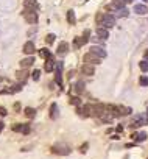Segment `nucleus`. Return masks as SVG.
<instances>
[{"label":"nucleus","mask_w":148,"mask_h":159,"mask_svg":"<svg viewBox=\"0 0 148 159\" xmlns=\"http://www.w3.org/2000/svg\"><path fill=\"white\" fill-rule=\"evenodd\" d=\"M56 51H58V55H61V56H62V55H65V53L69 51V44H67L65 41H62V42L59 44V47H58V50H56Z\"/></svg>","instance_id":"4468645a"},{"label":"nucleus","mask_w":148,"mask_h":159,"mask_svg":"<svg viewBox=\"0 0 148 159\" xmlns=\"http://www.w3.org/2000/svg\"><path fill=\"white\" fill-rule=\"evenodd\" d=\"M16 76H17V80L23 84L25 81H26V78H28V72H25V70H19L17 73H16Z\"/></svg>","instance_id":"a211bd4d"},{"label":"nucleus","mask_w":148,"mask_h":159,"mask_svg":"<svg viewBox=\"0 0 148 159\" xmlns=\"http://www.w3.org/2000/svg\"><path fill=\"white\" fill-rule=\"evenodd\" d=\"M81 39H83V42L86 44L89 39H90V30H84L83 31V34H81Z\"/></svg>","instance_id":"c85d7f7f"},{"label":"nucleus","mask_w":148,"mask_h":159,"mask_svg":"<svg viewBox=\"0 0 148 159\" xmlns=\"http://www.w3.org/2000/svg\"><path fill=\"white\" fill-rule=\"evenodd\" d=\"M143 56H145V59H146V61H148V48H146V50H145V51H143Z\"/></svg>","instance_id":"4c0bfd02"},{"label":"nucleus","mask_w":148,"mask_h":159,"mask_svg":"<svg viewBox=\"0 0 148 159\" xmlns=\"http://www.w3.org/2000/svg\"><path fill=\"white\" fill-rule=\"evenodd\" d=\"M118 108H120V114H122V115H129L131 114V108H126V106H118Z\"/></svg>","instance_id":"bb28decb"},{"label":"nucleus","mask_w":148,"mask_h":159,"mask_svg":"<svg viewBox=\"0 0 148 159\" xmlns=\"http://www.w3.org/2000/svg\"><path fill=\"white\" fill-rule=\"evenodd\" d=\"M41 56L45 58V59H50V58H51V53H50L48 48H42V50H41Z\"/></svg>","instance_id":"c756f323"},{"label":"nucleus","mask_w":148,"mask_h":159,"mask_svg":"<svg viewBox=\"0 0 148 159\" xmlns=\"http://www.w3.org/2000/svg\"><path fill=\"white\" fill-rule=\"evenodd\" d=\"M31 78L34 80V81H37V80L41 78V72H39V70H34V72H31Z\"/></svg>","instance_id":"72a5a7b5"},{"label":"nucleus","mask_w":148,"mask_h":159,"mask_svg":"<svg viewBox=\"0 0 148 159\" xmlns=\"http://www.w3.org/2000/svg\"><path fill=\"white\" fill-rule=\"evenodd\" d=\"M139 84H140L142 87H146V86H148V76H146V75H142V76L139 78Z\"/></svg>","instance_id":"a878e982"},{"label":"nucleus","mask_w":148,"mask_h":159,"mask_svg":"<svg viewBox=\"0 0 148 159\" xmlns=\"http://www.w3.org/2000/svg\"><path fill=\"white\" fill-rule=\"evenodd\" d=\"M8 112H6V109L3 108V106H0V115H2V117H5Z\"/></svg>","instance_id":"c9c22d12"},{"label":"nucleus","mask_w":148,"mask_h":159,"mask_svg":"<svg viewBox=\"0 0 148 159\" xmlns=\"http://www.w3.org/2000/svg\"><path fill=\"white\" fill-rule=\"evenodd\" d=\"M23 114H25L26 117H30V118H33V117L36 115V111H34L33 108H25V111H23Z\"/></svg>","instance_id":"393cba45"},{"label":"nucleus","mask_w":148,"mask_h":159,"mask_svg":"<svg viewBox=\"0 0 148 159\" xmlns=\"http://www.w3.org/2000/svg\"><path fill=\"white\" fill-rule=\"evenodd\" d=\"M146 137H148V134H146V132H136V139H134V140H136V142H143V140H146Z\"/></svg>","instance_id":"412c9836"},{"label":"nucleus","mask_w":148,"mask_h":159,"mask_svg":"<svg viewBox=\"0 0 148 159\" xmlns=\"http://www.w3.org/2000/svg\"><path fill=\"white\" fill-rule=\"evenodd\" d=\"M87 147H89V143H83V145H81V148H79V151H81V153H86Z\"/></svg>","instance_id":"f704fd0d"},{"label":"nucleus","mask_w":148,"mask_h":159,"mask_svg":"<svg viewBox=\"0 0 148 159\" xmlns=\"http://www.w3.org/2000/svg\"><path fill=\"white\" fill-rule=\"evenodd\" d=\"M55 81L56 84L61 87L62 86V61H59L56 64V75H55Z\"/></svg>","instance_id":"423d86ee"},{"label":"nucleus","mask_w":148,"mask_h":159,"mask_svg":"<svg viewBox=\"0 0 148 159\" xmlns=\"http://www.w3.org/2000/svg\"><path fill=\"white\" fill-rule=\"evenodd\" d=\"M139 69H140L143 73H146V72H148V61H146V59H143V61H140V62H139Z\"/></svg>","instance_id":"b1692460"},{"label":"nucleus","mask_w":148,"mask_h":159,"mask_svg":"<svg viewBox=\"0 0 148 159\" xmlns=\"http://www.w3.org/2000/svg\"><path fill=\"white\" fill-rule=\"evenodd\" d=\"M125 3H126L125 0H112L111 5L107 6V8H109L111 11H120L122 8H125Z\"/></svg>","instance_id":"0eeeda50"},{"label":"nucleus","mask_w":148,"mask_h":159,"mask_svg":"<svg viewBox=\"0 0 148 159\" xmlns=\"http://www.w3.org/2000/svg\"><path fill=\"white\" fill-rule=\"evenodd\" d=\"M12 129H14V131H20V132H23V134H28V132H30V126L28 125H14V126H12Z\"/></svg>","instance_id":"f3484780"},{"label":"nucleus","mask_w":148,"mask_h":159,"mask_svg":"<svg viewBox=\"0 0 148 159\" xmlns=\"http://www.w3.org/2000/svg\"><path fill=\"white\" fill-rule=\"evenodd\" d=\"M33 64H34V58L28 56V58H23V59L20 61V67H22V69H28V67H31Z\"/></svg>","instance_id":"9b49d317"},{"label":"nucleus","mask_w":148,"mask_h":159,"mask_svg":"<svg viewBox=\"0 0 148 159\" xmlns=\"http://www.w3.org/2000/svg\"><path fill=\"white\" fill-rule=\"evenodd\" d=\"M125 2H126V3H132V2H134V0H125Z\"/></svg>","instance_id":"ea45409f"},{"label":"nucleus","mask_w":148,"mask_h":159,"mask_svg":"<svg viewBox=\"0 0 148 159\" xmlns=\"http://www.w3.org/2000/svg\"><path fill=\"white\" fill-rule=\"evenodd\" d=\"M114 25H115V16L114 14H109V12H106L101 26H104V28H111V26H114Z\"/></svg>","instance_id":"20e7f679"},{"label":"nucleus","mask_w":148,"mask_h":159,"mask_svg":"<svg viewBox=\"0 0 148 159\" xmlns=\"http://www.w3.org/2000/svg\"><path fill=\"white\" fill-rule=\"evenodd\" d=\"M70 104L76 106V108H81V98H78V97H70Z\"/></svg>","instance_id":"4be33fe9"},{"label":"nucleus","mask_w":148,"mask_h":159,"mask_svg":"<svg viewBox=\"0 0 148 159\" xmlns=\"http://www.w3.org/2000/svg\"><path fill=\"white\" fill-rule=\"evenodd\" d=\"M89 51H92L93 55H97V56H98V58H101V59H103V58H106V55H107L106 50H104L101 45H92Z\"/></svg>","instance_id":"39448f33"},{"label":"nucleus","mask_w":148,"mask_h":159,"mask_svg":"<svg viewBox=\"0 0 148 159\" xmlns=\"http://www.w3.org/2000/svg\"><path fill=\"white\" fill-rule=\"evenodd\" d=\"M67 22L70 25H75L76 23V16H75V11H67Z\"/></svg>","instance_id":"6ab92c4d"},{"label":"nucleus","mask_w":148,"mask_h":159,"mask_svg":"<svg viewBox=\"0 0 148 159\" xmlns=\"http://www.w3.org/2000/svg\"><path fill=\"white\" fill-rule=\"evenodd\" d=\"M83 61L86 62V64H100L101 62V58H98L97 55H93L92 51H87L86 55H84V58H83Z\"/></svg>","instance_id":"7ed1b4c3"},{"label":"nucleus","mask_w":148,"mask_h":159,"mask_svg":"<svg viewBox=\"0 0 148 159\" xmlns=\"http://www.w3.org/2000/svg\"><path fill=\"white\" fill-rule=\"evenodd\" d=\"M81 45H84V42H83L81 36H76V37L73 39V47H75V48H79Z\"/></svg>","instance_id":"5701e85b"},{"label":"nucleus","mask_w":148,"mask_h":159,"mask_svg":"<svg viewBox=\"0 0 148 159\" xmlns=\"http://www.w3.org/2000/svg\"><path fill=\"white\" fill-rule=\"evenodd\" d=\"M146 115H148V109H146Z\"/></svg>","instance_id":"79ce46f5"},{"label":"nucleus","mask_w":148,"mask_h":159,"mask_svg":"<svg viewBox=\"0 0 148 159\" xmlns=\"http://www.w3.org/2000/svg\"><path fill=\"white\" fill-rule=\"evenodd\" d=\"M56 67V62L55 61H53V58H50V59H47L45 61V64H44V70L48 73V72H51L53 69H55Z\"/></svg>","instance_id":"ddd939ff"},{"label":"nucleus","mask_w":148,"mask_h":159,"mask_svg":"<svg viewBox=\"0 0 148 159\" xmlns=\"http://www.w3.org/2000/svg\"><path fill=\"white\" fill-rule=\"evenodd\" d=\"M22 90V84L19 83V84H12V86H9L8 89H5L3 92L5 94H17V92H20Z\"/></svg>","instance_id":"f8f14e48"},{"label":"nucleus","mask_w":148,"mask_h":159,"mask_svg":"<svg viewBox=\"0 0 148 159\" xmlns=\"http://www.w3.org/2000/svg\"><path fill=\"white\" fill-rule=\"evenodd\" d=\"M142 2H148V0H142Z\"/></svg>","instance_id":"a19ab883"},{"label":"nucleus","mask_w":148,"mask_h":159,"mask_svg":"<svg viewBox=\"0 0 148 159\" xmlns=\"http://www.w3.org/2000/svg\"><path fill=\"white\" fill-rule=\"evenodd\" d=\"M23 8L36 9L37 8V0H23Z\"/></svg>","instance_id":"2eb2a0df"},{"label":"nucleus","mask_w":148,"mask_h":159,"mask_svg":"<svg viewBox=\"0 0 148 159\" xmlns=\"http://www.w3.org/2000/svg\"><path fill=\"white\" fill-rule=\"evenodd\" d=\"M34 42L33 41H26L25 44H23V53H26V55H33V53H34Z\"/></svg>","instance_id":"6e6552de"},{"label":"nucleus","mask_w":148,"mask_h":159,"mask_svg":"<svg viewBox=\"0 0 148 159\" xmlns=\"http://www.w3.org/2000/svg\"><path fill=\"white\" fill-rule=\"evenodd\" d=\"M97 36H98V39L104 41V39L109 37V31H107V28H104V26H97Z\"/></svg>","instance_id":"1a4fd4ad"},{"label":"nucleus","mask_w":148,"mask_h":159,"mask_svg":"<svg viewBox=\"0 0 148 159\" xmlns=\"http://www.w3.org/2000/svg\"><path fill=\"white\" fill-rule=\"evenodd\" d=\"M115 129H117V132H122V131H123V125H117Z\"/></svg>","instance_id":"e433bc0d"},{"label":"nucleus","mask_w":148,"mask_h":159,"mask_svg":"<svg viewBox=\"0 0 148 159\" xmlns=\"http://www.w3.org/2000/svg\"><path fill=\"white\" fill-rule=\"evenodd\" d=\"M81 73L87 75V76H92L93 73H95V69H93V65L92 64H83V67H81Z\"/></svg>","instance_id":"9d476101"},{"label":"nucleus","mask_w":148,"mask_h":159,"mask_svg":"<svg viewBox=\"0 0 148 159\" xmlns=\"http://www.w3.org/2000/svg\"><path fill=\"white\" fill-rule=\"evenodd\" d=\"M146 159H148V157H146Z\"/></svg>","instance_id":"37998d69"},{"label":"nucleus","mask_w":148,"mask_h":159,"mask_svg":"<svg viewBox=\"0 0 148 159\" xmlns=\"http://www.w3.org/2000/svg\"><path fill=\"white\" fill-rule=\"evenodd\" d=\"M50 117L51 118L58 117V104L56 103H51V106H50Z\"/></svg>","instance_id":"aec40b11"},{"label":"nucleus","mask_w":148,"mask_h":159,"mask_svg":"<svg viewBox=\"0 0 148 159\" xmlns=\"http://www.w3.org/2000/svg\"><path fill=\"white\" fill-rule=\"evenodd\" d=\"M22 16H23V19L26 20V23H30V25H36V23H37V12H36V9L23 8Z\"/></svg>","instance_id":"f257e3e1"},{"label":"nucleus","mask_w":148,"mask_h":159,"mask_svg":"<svg viewBox=\"0 0 148 159\" xmlns=\"http://www.w3.org/2000/svg\"><path fill=\"white\" fill-rule=\"evenodd\" d=\"M84 86H86V84H84L83 81H78V83L75 84V90L79 94V92H83V90H84Z\"/></svg>","instance_id":"473e14b6"},{"label":"nucleus","mask_w":148,"mask_h":159,"mask_svg":"<svg viewBox=\"0 0 148 159\" xmlns=\"http://www.w3.org/2000/svg\"><path fill=\"white\" fill-rule=\"evenodd\" d=\"M55 37H56L55 34H53V33H50V34L45 37V44H47V45H51L53 42H55Z\"/></svg>","instance_id":"7c9ffc66"},{"label":"nucleus","mask_w":148,"mask_h":159,"mask_svg":"<svg viewBox=\"0 0 148 159\" xmlns=\"http://www.w3.org/2000/svg\"><path fill=\"white\" fill-rule=\"evenodd\" d=\"M103 19H104V12H98L97 17H95V22H97V25H98V26H101V25H103Z\"/></svg>","instance_id":"cd10ccee"},{"label":"nucleus","mask_w":148,"mask_h":159,"mask_svg":"<svg viewBox=\"0 0 148 159\" xmlns=\"http://www.w3.org/2000/svg\"><path fill=\"white\" fill-rule=\"evenodd\" d=\"M134 12L142 16V14H146V12H148V8L145 5H134Z\"/></svg>","instance_id":"dca6fc26"},{"label":"nucleus","mask_w":148,"mask_h":159,"mask_svg":"<svg viewBox=\"0 0 148 159\" xmlns=\"http://www.w3.org/2000/svg\"><path fill=\"white\" fill-rule=\"evenodd\" d=\"M51 151L55 154H59V156H67V154H70L72 148L69 147V145H65V143H56V145L51 147Z\"/></svg>","instance_id":"f03ea898"},{"label":"nucleus","mask_w":148,"mask_h":159,"mask_svg":"<svg viewBox=\"0 0 148 159\" xmlns=\"http://www.w3.org/2000/svg\"><path fill=\"white\" fill-rule=\"evenodd\" d=\"M2 129H3V122L0 120V131H2Z\"/></svg>","instance_id":"58836bf2"},{"label":"nucleus","mask_w":148,"mask_h":159,"mask_svg":"<svg viewBox=\"0 0 148 159\" xmlns=\"http://www.w3.org/2000/svg\"><path fill=\"white\" fill-rule=\"evenodd\" d=\"M117 16H118V17H128V16H129V11H128L126 8H122V9L117 12Z\"/></svg>","instance_id":"2f4dec72"}]
</instances>
